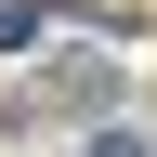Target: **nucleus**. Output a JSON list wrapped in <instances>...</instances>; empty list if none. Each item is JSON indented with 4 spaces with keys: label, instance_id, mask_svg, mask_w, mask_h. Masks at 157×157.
I'll return each mask as SVG.
<instances>
[{
    "label": "nucleus",
    "instance_id": "1",
    "mask_svg": "<svg viewBox=\"0 0 157 157\" xmlns=\"http://www.w3.org/2000/svg\"><path fill=\"white\" fill-rule=\"evenodd\" d=\"M92 157H157V144H144V131H105V144H92Z\"/></svg>",
    "mask_w": 157,
    "mask_h": 157
}]
</instances>
